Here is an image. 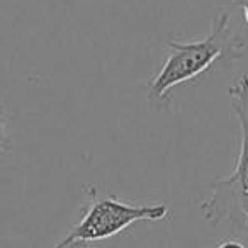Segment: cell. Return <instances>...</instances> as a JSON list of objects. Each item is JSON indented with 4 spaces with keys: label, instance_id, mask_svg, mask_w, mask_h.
Wrapping results in <instances>:
<instances>
[{
    "label": "cell",
    "instance_id": "6da1fadb",
    "mask_svg": "<svg viewBox=\"0 0 248 248\" xmlns=\"http://www.w3.org/2000/svg\"><path fill=\"white\" fill-rule=\"evenodd\" d=\"M165 58L158 72L148 80L146 92L158 109L172 102V90L199 78L216 65H230L241 58L247 48L245 38L231 31V14L217 11L207 36L197 41L165 39Z\"/></svg>",
    "mask_w": 248,
    "mask_h": 248
},
{
    "label": "cell",
    "instance_id": "7a4b0ae2",
    "mask_svg": "<svg viewBox=\"0 0 248 248\" xmlns=\"http://www.w3.org/2000/svg\"><path fill=\"white\" fill-rule=\"evenodd\" d=\"M228 99L240 126V148L226 179L211 184V192L201 201L204 219L211 224L228 223L248 231V73H241L228 87Z\"/></svg>",
    "mask_w": 248,
    "mask_h": 248
},
{
    "label": "cell",
    "instance_id": "3957f363",
    "mask_svg": "<svg viewBox=\"0 0 248 248\" xmlns=\"http://www.w3.org/2000/svg\"><path fill=\"white\" fill-rule=\"evenodd\" d=\"M85 197L87 206L80 221L53 248H92L138 221H162L170 214L165 202L131 204L107 194L99 186H85Z\"/></svg>",
    "mask_w": 248,
    "mask_h": 248
},
{
    "label": "cell",
    "instance_id": "277c9868",
    "mask_svg": "<svg viewBox=\"0 0 248 248\" xmlns=\"http://www.w3.org/2000/svg\"><path fill=\"white\" fill-rule=\"evenodd\" d=\"M12 152V138L9 129V119L4 102L0 100V156H5Z\"/></svg>",
    "mask_w": 248,
    "mask_h": 248
},
{
    "label": "cell",
    "instance_id": "5b68a950",
    "mask_svg": "<svg viewBox=\"0 0 248 248\" xmlns=\"http://www.w3.org/2000/svg\"><path fill=\"white\" fill-rule=\"evenodd\" d=\"M214 248H248L243 241L236 240V238H226V240L219 241Z\"/></svg>",
    "mask_w": 248,
    "mask_h": 248
}]
</instances>
